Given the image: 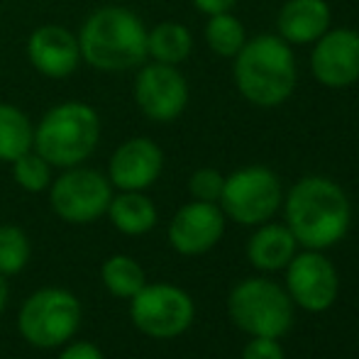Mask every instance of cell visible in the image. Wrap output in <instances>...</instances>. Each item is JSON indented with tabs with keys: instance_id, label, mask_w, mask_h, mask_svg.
<instances>
[{
	"instance_id": "1",
	"label": "cell",
	"mask_w": 359,
	"mask_h": 359,
	"mask_svg": "<svg viewBox=\"0 0 359 359\" xmlns=\"http://www.w3.org/2000/svg\"><path fill=\"white\" fill-rule=\"evenodd\" d=\"M81 62L103 74L140 69L147 62V25L135 10L103 5L81 22Z\"/></svg>"
},
{
	"instance_id": "2",
	"label": "cell",
	"mask_w": 359,
	"mask_h": 359,
	"mask_svg": "<svg viewBox=\"0 0 359 359\" xmlns=\"http://www.w3.org/2000/svg\"><path fill=\"white\" fill-rule=\"evenodd\" d=\"M350 201L325 176L301 179L286 196V227L306 250H327L350 230Z\"/></svg>"
},
{
	"instance_id": "3",
	"label": "cell",
	"mask_w": 359,
	"mask_h": 359,
	"mask_svg": "<svg viewBox=\"0 0 359 359\" xmlns=\"http://www.w3.org/2000/svg\"><path fill=\"white\" fill-rule=\"evenodd\" d=\"M100 115L86 100H62L34 125V151L57 169L79 166L98 149Z\"/></svg>"
},
{
	"instance_id": "4",
	"label": "cell",
	"mask_w": 359,
	"mask_h": 359,
	"mask_svg": "<svg viewBox=\"0 0 359 359\" xmlns=\"http://www.w3.org/2000/svg\"><path fill=\"white\" fill-rule=\"evenodd\" d=\"M235 83L250 103L276 108L296 86L293 52L281 37L262 34L235 54Z\"/></svg>"
},
{
	"instance_id": "5",
	"label": "cell",
	"mask_w": 359,
	"mask_h": 359,
	"mask_svg": "<svg viewBox=\"0 0 359 359\" xmlns=\"http://www.w3.org/2000/svg\"><path fill=\"white\" fill-rule=\"evenodd\" d=\"M230 318L242 332L252 337L286 335L293 323V301L286 288L269 279H245L227 298Z\"/></svg>"
},
{
	"instance_id": "6",
	"label": "cell",
	"mask_w": 359,
	"mask_h": 359,
	"mask_svg": "<svg viewBox=\"0 0 359 359\" xmlns=\"http://www.w3.org/2000/svg\"><path fill=\"white\" fill-rule=\"evenodd\" d=\"M81 323V303L64 288H42L25 301L18 325L32 347L52 350L69 340Z\"/></svg>"
},
{
	"instance_id": "7",
	"label": "cell",
	"mask_w": 359,
	"mask_h": 359,
	"mask_svg": "<svg viewBox=\"0 0 359 359\" xmlns=\"http://www.w3.org/2000/svg\"><path fill=\"white\" fill-rule=\"evenodd\" d=\"M284 191L281 181L266 166H245L225 179L220 210L240 225H262L279 210Z\"/></svg>"
},
{
	"instance_id": "8",
	"label": "cell",
	"mask_w": 359,
	"mask_h": 359,
	"mask_svg": "<svg viewBox=\"0 0 359 359\" xmlns=\"http://www.w3.org/2000/svg\"><path fill=\"white\" fill-rule=\"evenodd\" d=\"M113 198V184L108 176L83 164L64 169L62 176L49 184V203L52 210L67 222H93L105 215Z\"/></svg>"
},
{
	"instance_id": "9",
	"label": "cell",
	"mask_w": 359,
	"mask_h": 359,
	"mask_svg": "<svg viewBox=\"0 0 359 359\" xmlns=\"http://www.w3.org/2000/svg\"><path fill=\"white\" fill-rule=\"evenodd\" d=\"M196 308L191 296L179 286L171 284H149L133 296L130 318L135 327L149 337L169 340L184 335L191 327Z\"/></svg>"
},
{
	"instance_id": "10",
	"label": "cell",
	"mask_w": 359,
	"mask_h": 359,
	"mask_svg": "<svg viewBox=\"0 0 359 359\" xmlns=\"http://www.w3.org/2000/svg\"><path fill=\"white\" fill-rule=\"evenodd\" d=\"M135 103L151 123H174L189 105V83L179 67L149 62L135 76Z\"/></svg>"
},
{
	"instance_id": "11",
	"label": "cell",
	"mask_w": 359,
	"mask_h": 359,
	"mask_svg": "<svg viewBox=\"0 0 359 359\" xmlns=\"http://www.w3.org/2000/svg\"><path fill=\"white\" fill-rule=\"evenodd\" d=\"M340 279L335 264L320 250L293 255L286 264V293L308 313H323L335 303Z\"/></svg>"
},
{
	"instance_id": "12",
	"label": "cell",
	"mask_w": 359,
	"mask_h": 359,
	"mask_svg": "<svg viewBox=\"0 0 359 359\" xmlns=\"http://www.w3.org/2000/svg\"><path fill=\"white\" fill-rule=\"evenodd\" d=\"M225 232V213L217 203L191 201L174 215L169 225V242L179 255L198 257L210 252Z\"/></svg>"
},
{
	"instance_id": "13",
	"label": "cell",
	"mask_w": 359,
	"mask_h": 359,
	"mask_svg": "<svg viewBox=\"0 0 359 359\" xmlns=\"http://www.w3.org/2000/svg\"><path fill=\"white\" fill-rule=\"evenodd\" d=\"M27 59L44 79H69L81 67L79 37L62 25H39L27 37Z\"/></svg>"
},
{
	"instance_id": "14",
	"label": "cell",
	"mask_w": 359,
	"mask_h": 359,
	"mask_svg": "<svg viewBox=\"0 0 359 359\" xmlns=\"http://www.w3.org/2000/svg\"><path fill=\"white\" fill-rule=\"evenodd\" d=\"M313 76L327 88H347L359 81V32L332 29L316 39L311 57Z\"/></svg>"
},
{
	"instance_id": "15",
	"label": "cell",
	"mask_w": 359,
	"mask_h": 359,
	"mask_svg": "<svg viewBox=\"0 0 359 359\" xmlns=\"http://www.w3.org/2000/svg\"><path fill=\"white\" fill-rule=\"evenodd\" d=\"M164 151L149 137H130L108 161V181L120 191H144L159 179Z\"/></svg>"
},
{
	"instance_id": "16",
	"label": "cell",
	"mask_w": 359,
	"mask_h": 359,
	"mask_svg": "<svg viewBox=\"0 0 359 359\" xmlns=\"http://www.w3.org/2000/svg\"><path fill=\"white\" fill-rule=\"evenodd\" d=\"M327 27L330 8L325 0H288L279 13V37L288 44L316 42Z\"/></svg>"
},
{
	"instance_id": "17",
	"label": "cell",
	"mask_w": 359,
	"mask_h": 359,
	"mask_svg": "<svg viewBox=\"0 0 359 359\" xmlns=\"http://www.w3.org/2000/svg\"><path fill=\"white\" fill-rule=\"evenodd\" d=\"M296 237L286 225H264L247 242V259L259 271H279L296 255Z\"/></svg>"
},
{
	"instance_id": "18",
	"label": "cell",
	"mask_w": 359,
	"mask_h": 359,
	"mask_svg": "<svg viewBox=\"0 0 359 359\" xmlns=\"http://www.w3.org/2000/svg\"><path fill=\"white\" fill-rule=\"evenodd\" d=\"M105 213L125 235H147L156 225V208L142 191H120L110 198Z\"/></svg>"
},
{
	"instance_id": "19",
	"label": "cell",
	"mask_w": 359,
	"mask_h": 359,
	"mask_svg": "<svg viewBox=\"0 0 359 359\" xmlns=\"http://www.w3.org/2000/svg\"><path fill=\"white\" fill-rule=\"evenodd\" d=\"M191 49H194V37H191L186 25L164 20V22L147 29V59H151V62L179 67L181 62L189 59Z\"/></svg>"
},
{
	"instance_id": "20",
	"label": "cell",
	"mask_w": 359,
	"mask_h": 359,
	"mask_svg": "<svg viewBox=\"0 0 359 359\" xmlns=\"http://www.w3.org/2000/svg\"><path fill=\"white\" fill-rule=\"evenodd\" d=\"M34 149V123L22 108L0 103V161L13 164Z\"/></svg>"
},
{
	"instance_id": "21",
	"label": "cell",
	"mask_w": 359,
	"mask_h": 359,
	"mask_svg": "<svg viewBox=\"0 0 359 359\" xmlns=\"http://www.w3.org/2000/svg\"><path fill=\"white\" fill-rule=\"evenodd\" d=\"M100 276H103L105 288L118 298H133L147 284L142 266L133 257H125V255L110 257L103 264V269H100Z\"/></svg>"
},
{
	"instance_id": "22",
	"label": "cell",
	"mask_w": 359,
	"mask_h": 359,
	"mask_svg": "<svg viewBox=\"0 0 359 359\" xmlns=\"http://www.w3.org/2000/svg\"><path fill=\"white\" fill-rule=\"evenodd\" d=\"M208 25H205V42L213 49L217 57H235L247 42V34L242 22L230 13H217L208 15Z\"/></svg>"
},
{
	"instance_id": "23",
	"label": "cell",
	"mask_w": 359,
	"mask_h": 359,
	"mask_svg": "<svg viewBox=\"0 0 359 359\" xmlns=\"http://www.w3.org/2000/svg\"><path fill=\"white\" fill-rule=\"evenodd\" d=\"M52 169L54 166L32 149L13 161V179L27 194H42L52 184Z\"/></svg>"
},
{
	"instance_id": "24",
	"label": "cell",
	"mask_w": 359,
	"mask_h": 359,
	"mask_svg": "<svg viewBox=\"0 0 359 359\" xmlns=\"http://www.w3.org/2000/svg\"><path fill=\"white\" fill-rule=\"evenodd\" d=\"M29 259V240L18 225H0V274L13 276Z\"/></svg>"
},
{
	"instance_id": "25",
	"label": "cell",
	"mask_w": 359,
	"mask_h": 359,
	"mask_svg": "<svg viewBox=\"0 0 359 359\" xmlns=\"http://www.w3.org/2000/svg\"><path fill=\"white\" fill-rule=\"evenodd\" d=\"M225 186V176L215 169H198L194 171L189 181V191L194 201H205V203H217Z\"/></svg>"
},
{
	"instance_id": "26",
	"label": "cell",
	"mask_w": 359,
	"mask_h": 359,
	"mask_svg": "<svg viewBox=\"0 0 359 359\" xmlns=\"http://www.w3.org/2000/svg\"><path fill=\"white\" fill-rule=\"evenodd\" d=\"M242 359H286L276 337H252L242 350Z\"/></svg>"
},
{
	"instance_id": "27",
	"label": "cell",
	"mask_w": 359,
	"mask_h": 359,
	"mask_svg": "<svg viewBox=\"0 0 359 359\" xmlns=\"http://www.w3.org/2000/svg\"><path fill=\"white\" fill-rule=\"evenodd\" d=\"M59 359H103L100 350L90 342H74L59 355Z\"/></svg>"
},
{
	"instance_id": "28",
	"label": "cell",
	"mask_w": 359,
	"mask_h": 359,
	"mask_svg": "<svg viewBox=\"0 0 359 359\" xmlns=\"http://www.w3.org/2000/svg\"><path fill=\"white\" fill-rule=\"evenodd\" d=\"M237 0H194V5L205 15H217V13H230V8Z\"/></svg>"
},
{
	"instance_id": "29",
	"label": "cell",
	"mask_w": 359,
	"mask_h": 359,
	"mask_svg": "<svg viewBox=\"0 0 359 359\" xmlns=\"http://www.w3.org/2000/svg\"><path fill=\"white\" fill-rule=\"evenodd\" d=\"M5 303H8V284H5V276L0 274V313H3Z\"/></svg>"
}]
</instances>
